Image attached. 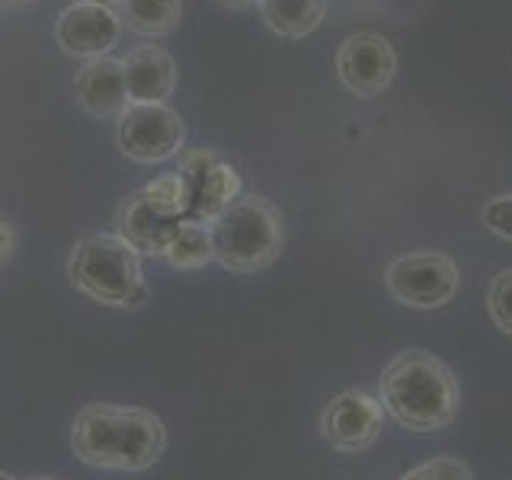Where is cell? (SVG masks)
I'll return each mask as SVG.
<instances>
[{
	"mask_svg": "<svg viewBox=\"0 0 512 480\" xmlns=\"http://www.w3.org/2000/svg\"><path fill=\"white\" fill-rule=\"evenodd\" d=\"M167 448L160 416L141 407L90 404L77 413L71 429V452L103 471H148Z\"/></svg>",
	"mask_w": 512,
	"mask_h": 480,
	"instance_id": "6da1fadb",
	"label": "cell"
},
{
	"mask_svg": "<svg viewBox=\"0 0 512 480\" xmlns=\"http://www.w3.org/2000/svg\"><path fill=\"white\" fill-rule=\"evenodd\" d=\"M381 407L397 426L410 432L445 429L458 416V381L448 365L423 349L394 356L381 372Z\"/></svg>",
	"mask_w": 512,
	"mask_h": 480,
	"instance_id": "7a4b0ae2",
	"label": "cell"
},
{
	"mask_svg": "<svg viewBox=\"0 0 512 480\" xmlns=\"http://www.w3.org/2000/svg\"><path fill=\"white\" fill-rule=\"evenodd\" d=\"M68 279L80 295L112 308H135L148 298L141 253L119 234L80 237L68 256Z\"/></svg>",
	"mask_w": 512,
	"mask_h": 480,
	"instance_id": "3957f363",
	"label": "cell"
},
{
	"mask_svg": "<svg viewBox=\"0 0 512 480\" xmlns=\"http://www.w3.org/2000/svg\"><path fill=\"white\" fill-rule=\"evenodd\" d=\"M208 231H212L215 263L231 272L266 269L285 240L279 212L260 196H240L228 212L208 224Z\"/></svg>",
	"mask_w": 512,
	"mask_h": 480,
	"instance_id": "277c9868",
	"label": "cell"
},
{
	"mask_svg": "<svg viewBox=\"0 0 512 480\" xmlns=\"http://www.w3.org/2000/svg\"><path fill=\"white\" fill-rule=\"evenodd\" d=\"M458 282L461 276H458L455 260L439 250L404 253L384 269V288L391 292V298L404 304V308H416V311L445 308V304L455 298Z\"/></svg>",
	"mask_w": 512,
	"mask_h": 480,
	"instance_id": "5b68a950",
	"label": "cell"
},
{
	"mask_svg": "<svg viewBox=\"0 0 512 480\" xmlns=\"http://www.w3.org/2000/svg\"><path fill=\"white\" fill-rule=\"evenodd\" d=\"M116 141L135 164H164L183 148V119L167 103H128L116 125Z\"/></svg>",
	"mask_w": 512,
	"mask_h": 480,
	"instance_id": "8992f818",
	"label": "cell"
},
{
	"mask_svg": "<svg viewBox=\"0 0 512 480\" xmlns=\"http://www.w3.org/2000/svg\"><path fill=\"white\" fill-rule=\"evenodd\" d=\"M180 176L189 186V208H186V221H196V224H212L221 212L240 199V173L218 160L212 151H192L186 154Z\"/></svg>",
	"mask_w": 512,
	"mask_h": 480,
	"instance_id": "52a82bcc",
	"label": "cell"
},
{
	"mask_svg": "<svg viewBox=\"0 0 512 480\" xmlns=\"http://www.w3.org/2000/svg\"><path fill=\"white\" fill-rule=\"evenodd\" d=\"M384 407L381 400L365 391H343L336 394L320 413V436H324L336 452L359 455L381 436Z\"/></svg>",
	"mask_w": 512,
	"mask_h": 480,
	"instance_id": "ba28073f",
	"label": "cell"
},
{
	"mask_svg": "<svg viewBox=\"0 0 512 480\" xmlns=\"http://www.w3.org/2000/svg\"><path fill=\"white\" fill-rule=\"evenodd\" d=\"M55 39L74 58H109V52L122 39V16L116 13V7L93 4V0H74L58 16Z\"/></svg>",
	"mask_w": 512,
	"mask_h": 480,
	"instance_id": "9c48e42d",
	"label": "cell"
},
{
	"mask_svg": "<svg viewBox=\"0 0 512 480\" xmlns=\"http://www.w3.org/2000/svg\"><path fill=\"white\" fill-rule=\"evenodd\" d=\"M336 74L356 96H378L397 74V52L378 32H356L336 52Z\"/></svg>",
	"mask_w": 512,
	"mask_h": 480,
	"instance_id": "30bf717a",
	"label": "cell"
},
{
	"mask_svg": "<svg viewBox=\"0 0 512 480\" xmlns=\"http://www.w3.org/2000/svg\"><path fill=\"white\" fill-rule=\"evenodd\" d=\"M74 93H77V103L96 119L122 116L128 106L122 61H116V58L87 61L74 77Z\"/></svg>",
	"mask_w": 512,
	"mask_h": 480,
	"instance_id": "8fae6325",
	"label": "cell"
},
{
	"mask_svg": "<svg viewBox=\"0 0 512 480\" xmlns=\"http://www.w3.org/2000/svg\"><path fill=\"white\" fill-rule=\"evenodd\" d=\"M128 103H167V96L176 87V64L157 45L135 48L132 55L122 58Z\"/></svg>",
	"mask_w": 512,
	"mask_h": 480,
	"instance_id": "7c38bea8",
	"label": "cell"
},
{
	"mask_svg": "<svg viewBox=\"0 0 512 480\" xmlns=\"http://www.w3.org/2000/svg\"><path fill=\"white\" fill-rule=\"evenodd\" d=\"M176 224L180 221L160 218L154 208L144 202L141 192L128 196L125 205L119 208V237L128 247H135L138 253H148V256H164Z\"/></svg>",
	"mask_w": 512,
	"mask_h": 480,
	"instance_id": "4fadbf2b",
	"label": "cell"
},
{
	"mask_svg": "<svg viewBox=\"0 0 512 480\" xmlns=\"http://www.w3.org/2000/svg\"><path fill=\"white\" fill-rule=\"evenodd\" d=\"M266 26L285 39H304L324 23L327 0H260Z\"/></svg>",
	"mask_w": 512,
	"mask_h": 480,
	"instance_id": "5bb4252c",
	"label": "cell"
},
{
	"mask_svg": "<svg viewBox=\"0 0 512 480\" xmlns=\"http://www.w3.org/2000/svg\"><path fill=\"white\" fill-rule=\"evenodd\" d=\"M164 260L173 269H202L215 260V250H212V231L205 224L196 221H180L173 228V237L164 250Z\"/></svg>",
	"mask_w": 512,
	"mask_h": 480,
	"instance_id": "9a60e30c",
	"label": "cell"
},
{
	"mask_svg": "<svg viewBox=\"0 0 512 480\" xmlns=\"http://www.w3.org/2000/svg\"><path fill=\"white\" fill-rule=\"evenodd\" d=\"M122 16L141 36H170L183 20V0H122Z\"/></svg>",
	"mask_w": 512,
	"mask_h": 480,
	"instance_id": "2e32d148",
	"label": "cell"
},
{
	"mask_svg": "<svg viewBox=\"0 0 512 480\" xmlns=\"http://www.w3.org/2000/svg\"><path fill=\"white\" fill-rule=\"evenodd\" d=\"M144 202H148L160 218L167 221H183L186 208H189V186L180 173H164L151 180L148 186L141 189Z\"/></svg>",
	"mask_w": 512,
	"mask_h": 480,
	"instance_id": "e0dca14e",
	"label": "cell"
},
{
	"mask_svg": "<svg viewBox=\"0 0 512 480\" xmlns=\"http://www.w3.org/2000/svg\"><path fill=\"white\" fill-rule=\"evenodd\" d=\"M487 311L493 324L506 336H512V269H503L500 276H493L487 288Z\"/></svg>",
	"mask_w": 512,
	"mask_h": 480,
	"instance_id": "ac0fdd59",
	"label": "cell"
},
{
	"mask_svg": "<svg viewBox=\"0 0 512 480\" xmlns=\"http://www.w3.org/2000/svg\"><path fill=\"white\" fill-rule=\"evenodd\" d=\"M400 480H474V474L461 458H429L410 468Z\"/></svg>",
	"mask_w": 512,
	"mask_h": 480,
	"instance_id": "d6986e66",
	"label": "cell"
},
{
	"mask_svg": "<svg viewBox=\"0 0 512 480\" xmlns=\"http://www.w3.org/2000/svg\"><path fill=\"white\" fill-rule=\"evenodd\" d=\"M484 224L487 231L503 237V240H512V196H496L487 202L484 208Z\"/></svg>",
	"mask_w": 512,
	"mask_h": 480,
	"instance_id": "ffe728a7",
	"label": "cell"
},
{
	"mask_svg": "<svg viewBox=\"0 0 512 480\" xmlns=\"http://www.w3.org/2000/svg\"><path fill=\"white\" fill-rule=\"evenodd\" d=\"M13 247H16V234L7 221H0V266H4L10 256H13Z\"/></svg>",
	"mask_w": 512,
	"mask_h": 480,
	"instance_id": "44dd1931",
	"label": "cell"
},
{
	"mask_svg": "<svg viewBox=\"0 0 512 480\" xmlns=\"http://www.w3.org/2000/svg\"><path fill=\"white\" fill-rule=\"evenodd\" d=\"M221 4H228V7H250V4H260V0H221Z\"/></svg>",
	"mask_w": 512,
	"mask_h": 480,
	"instance_id": "7402d4cb",
	"label": "cell"
},
{
	"mask_svg": "<svg viewBox=\"0 0 512 480\" xmlns=\"http://www.w3.org/2000/svg\"><path fill=\"white\" fill-rule=\"evenodd\" d=\"M93 4H106V7H116V4H122V0H93Z\"/></svg>",
	"mask_w": 512,
	"mask_h": 480,
	"instance_id": "603a6c76",
	"label": "cell"
},
{
	"mask_svg": "<svg viewBox=\"0 0 512 480\" xmlns=\"http://www.w3.org/2000/svg\"><path fill=\"white\" fill-rule=\"evenodd\" d=\"M7 4H23V0H0V7H7Z\"/></svg>",
	"mask_w": 512,
	"mask_h": 480,
	"instance_id": "cb8c5ba5",
	"label": "cell"
},
{
	"mask_svg": "<svg viewBox=\"0 0 512 480\" xmlns=\"http://www.w3.org/2000/svg\"><path fill=\"white\" fill-rule=\"evenodd\" d=\"M0 480H16V477H10V474H4V471H0Z\"/></svg>",
	"mask_w": 512,
	"mask_h": 480,
	"instance_id": "d4e9b609",
	"label": "cell"
}]
</instances>
